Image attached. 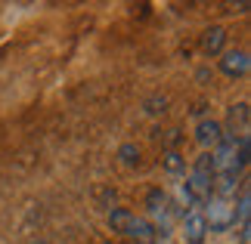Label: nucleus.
I'll list each match as a JSON object with an SVG mask.
<instances>
[{"mask_svg": "<svg viewBox=\"0 0 251 244\" xmlns=\"http://www.w3.org/2000/svg\"><path fill=\"white\" fill-rule=\"evenodd\" d=\"M226 136H233V139H239V136H248V102H236L229 105V114H226Z\"/></svg>", "mask_w": 251, "mask_h": 244, "instance_id": "nucleus-5", "label": "nucleus"}, {"mask_svg": "<svg viewBox=\"0 0 251 244\" xmlns=\"http://www.w3.org/2000/svg\"><path fill=\"white\" fill-rule=\"evenodd\" d=\"M201 217H205L208 222V232H214V235H220V232H226V229H233L236 226V210H233V201H226V198H211L205 204V210H201Z\"/></svg>", "mask_w": 251, "mask_h": 244, "instance_id": "nucleus-1", "label": "nucleus"}, {"mask_svg": "<svg viewBox=\"0 0 251 244\" xmlns=\"http://www.w3.org/2000/svg\"><path fill=\"white\" fill-rule=\"evenodd\" d=\"M100 244H115V241H100Z\"/></svg>", "mask_w": 251, "mask_h": 244, "instance_id": "nucleus-14", "label": "nucleus"}, {"mask_svg": "<svg viewBox=\"0 0 251 244\" xmlns=\"http://www.w3.org/2000/svg\"><path fill=\"white\" fill-rule=\"evenodd\" d=\"M118 158H121V164H127V167H133V164L140 161V149L133 142H124L121 149H118Z\"/></svg>", "mask_w": 251, "mask_h": 244, "instance_id": "nucleus-11", "label": "nucleus"}, {"mask_svg": "<svg viewBox=\"0 0 251 244\" xmlns=\"http://www.w3.org/2000/svg\"><path fill=\"white\" fill-rule=\"evenodd\" d=\"M127 238H133L137 244H155L158 241V232H155V226L146 220V217H137L133 213L130 217V222H127V232H124Z\"/></svg>", "mask_w": 251, "mask_h": 244, "instance_id": "nucleus-6", "label": "nucleus"}, {"mask_svg": "<svg viewBox=\"0 0 251 244\" xmlns=\"http://www.w3.org/2000/svg\"><path fill=\"white\" fill-rule=\"evenodd\" d=\"M192 170L196 173H208V177H214V164H211V155L208 152H201L196 161H192Z\"/></svg>", "mask_w": 251, "mask_h": 244, "instance_id": "nucleus-12", "label": "nucleus"}, {"mask_svg": "<svg viewBox=\"0 0 251 244\" xmlns=\"http://www.w3.org/2000/svg\"><path fill=\"white\" fill-rule=\"evenodd\" d=\"M155 244H174V241H168V238H161V241H155Z\"/></svg>", "mask_w": 251, "mask_h": 244, "instance_id": "nucleus-13", "label": "nucleus"}, {"mask_svg": "<svg viewBox=\"0 0 251 244\" xmlns=\"http://www.w3.org/2000/svg\"><path fill=\"white\" fill-rule=\"evenodd\" d=\"M233 210H236V222L239 229H248L251 226V189L242 182V189H239V201H233Z\"/></svg>", "mask_w": 251, "mask_h": 244, "instance_id": "nucleus-8", "label": "nucleus"}, {"mask_svg": "<svg viewBox=\"0 0 251 244\" xmlns=\"http://www.w3.org/2000/svg\"><path fill=\"white\" fill-rule=\"evenodd\" d=\"M161 164H165V170L168 173H183L186 170V158L177 152V149H171V152H165V158H161Z\"/></svg>", "mask_w": 251, "mask_h": 244, "instance_id": "nucleus-10", "label": "nucleus"}, {"mask_svg": "<svg viewBox=\"0 0 251 244\" xmlns=\"http://www.w3.org/2000/svg\"><path fill=\"white\" fill-rule=\"evenodd\" d=\"M251 68V59L245 50H229L220 56V71H224L226 77H245Z\"/></svg>", "mask_w": 251, "mask_h": 244, "instance_id": "nucleus-4", "label": "nucleus"}, {"mask_svg": "<svg viewBox=\"0 0 251 244\" xmlns=\"http://www.w3.org/2000/svg\"><path fill=\"white\" fill-rule=\"evenodd\" d=\"M183 238H186V244H205L208 222L201 217V210H189L186 217H183Z\"/></svg>", "mask_w": 251, "mask_h": 244, "instance_id": "nucleus-3", "label": "nucleus"}, {"mask_svg": "<svg viewBox=\"0 0 251 244\" xmlns=\"http://www.w3.org/2000/svg\"><path fill=\"white\" fill-rule=\"evenodd\" d=\"M224 44H226V28H208L205 34H201V50H205V56H220L224 53Z\"/></svg>", "mask_w": 251, "mask_h": 244, "instance_id": "nucleus-7", "label": "nucleus"}, {"mask_svg": "<svg viewBox=\"0 0 251 244\" xmlns=\"http://www.w3.org/2000/svg\"><path fill=\"white\" fill-rule=\"evenodd\" d=\"M31 244H47V241H31Z\"/></svg>", "mask_w": 251, "mask_h": 244, "instance_id": "nucleus-15", "label": "nucleus"}, {"mask_svg": "<svg viewBox=\"0 0 251 244\" xmlns=\"http://www.w3.org/2000/svg\"><path fill=\"white\" fill-rule=\"evenodd\" d=\"M130 217H133L130 210H124V207H112V210H109V229H112V232H118V235H124V232H127Z\"/></svg>", "mask_w": 251, "mask_h": 244, "instance_id": "nucleus-9", "label": "nucleus"}, {"mask_svg": "<svg viewBox=\"0 0 251 244\" xmlns=\"http://www.w3.org/2000/svg\"><path fill=\"white\" fill-rule=\"evenodd\" d=\"M196 142H199V149L201 152H211V149H217L220 142H224V124L220 121H214V118H201L199 124H196Z\"/></svg>", "mask_w": 251, "mask_h": 244, "instance_id": "nucleus-2", "label": "nucleus"}]
</instances>
